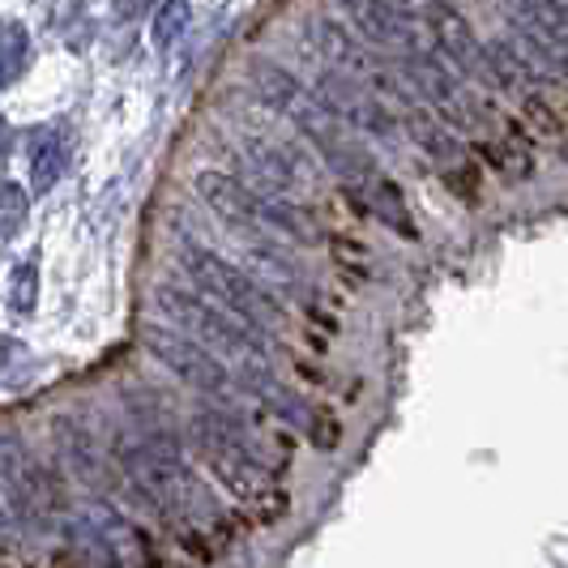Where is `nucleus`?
<instances>
[{"label":"nucleus","instance_id":"nucleus-1","mask_svg":"<svg viewBox=\"0 0 568 568\" xmlns=\"http://www.w3.org/2000/svg\"><path fill=\"white\" fill-rule=\"evenodd\" d=\"M154 304H159L163 321L201 338L210 351L235 359V368H244L248 376L270 372V355H274L270 334L253 321H244L240 313H231L227 304H214L210 295L201 300V291H175V286H163Z\"/></svg>","mask_w":568,"mask_h":568},{"label":"nucleus","instance_id":"nucleus-2","mask_svg":"<svg viewBox=\"0 0 568 568\" xmlns=\"http://www.w3.org/2000/svg\"><path fill=\"white\" fill-rule=\"evenodd\" d=\"M189 432H193V449H197L201 466H205L219 484L227 487L240 509L270 487L265 462L253 454V445L244 440V432H240V424H235L231 415L201 410V415H193Z\"/></svg>","mask_w":568,"mask_h":568},{"label":"nucleus","instance_id":"nucleus-3","mask_svg":"<svg viewBox=\"0 0 568 568\" xmlns=\"http://www.w3.org/2000/svg\"><path fill=\"white\" fill-rule=\"evenodd\" d=\"M189 283L197 286L201 295L227 304L231 313H240L244 321L261 325L265 334L270 329H283L286 325V308L278 304V291H270L265 283H256L244 265H235L227 256L210 253V248H189L180 256Z\"/></svg>","mask_w":568,"mask_h":568},{"label":"nucleus","instance_id":"nucleus-4","mask_svg":"<svg viewBox=\"0 0 568 568\" xmlns=\"http://www.w3.org/2000/svg\"><path fill=\"white\" fill-rule=\"evenodd\" d=\"M286 115L295 120V129H300V138L313 145L316 154L329 163V171L334 175H342L346 184H372L376 180V168H372V154L364 150V145L351 138V124L342 120V115H334L316 94H300L291 108H286Z\"/></svg>","mask_w":568,"mask_h":568},{"label":"nucleus","instance_id":"nucleus-5","mask_svg":"<svg viewBox=\"0 0 568 568\" xmlns=\"http://www.w3.org/2000/svg\"><path fill=\"white\" fill-rule=\"evenodd\" d=\"M145 351L171 372L180 376L184 385H193L197 394H210V398H231L235 394V376L231 368L219 359V351H210L201 338L175 329V325H145Z\"/></svg>","mask_w":568,"mask_h":568},{"label":"nucleus","instance_id":"nucleus-6","mask_svg":"<svg viewBox=\"0 0 568 568\" xmlns=\"http://www.w3.org/2000/svg\"><path fill=\"white\" fill-rule=\"evenodd\" d=\"M316 99L334 115H342L351 129L368 133L376 142H398V120L381 103V94H368L364 85L355 82V73H346L338 64L316 78Z\"/></svg>","mask_w":568,"mask_h":568},{"label":"nucleus","instance_id":"nucleus-7","mask_svg":"<svg viewBox=\"0 0 568 568\" xmlns=\"http://www.w3.org/2000/svg\"><path fill=\"white\" fill-rule=\"evenodd\" d=\"M240 163H248L256 180L283 197H300L316 184L308 154H300L286 142H274V138H261V133H240Z\"/></svg>","mask_w":568,"mask_h":568},{"label":"nucleus","instance_id":"nucleus-8","mask_svg":"<svg viewBox=\"0 0 568 568\" xmlns=\"http://www.w3.org/2000/svg\"><path fill=\"white\" fill-rule=\"evenodd\" d=\"M402 78L410 82L415 94H424V103H432V108L445 115L449 124H457V129H466L470 120H479V115H484L479 103H475V108L466 103V94H462L454 78L440 69V60L419 57V52H415V57L402 60Z\"/></svg>","mask_w":568,"mask_h":568},{"label":"nucleus","instance_id":"nucleus-9","mask_svg":"<svg viewBox=\"0 0 568 568\" xmlns=\"http://www.w3.org/2000/svg\"><path fill=\"white\" fill-rule=\"evenodd\" d=\"M235 253H240V265L253 274L256 283H265L270 291H278V295L304 291V283H308L304 265L286 253L274 235H240V248Z\"/></svg>","mask_w":568,"mask_h":568},{"label":"nucleus","instance_id":"nucleus-10","mask_svg":"<svg viewBox=\"0 0 568 568\" xmlns=\"http://www.w3.org/2000/svg\"><path fill=\"white\" fill-rule=\"evenodd\" d=\"M427 30H432V39H436V48L445 52V57L454 60L457 69H470V73H484V57L487 48L479 43V34L475 27L449 9L445 0H427Z\"/></svg>","mask_w":568,"mask_h":568},{"label":"nucleus","instance_id":"nucleus-11","mask_svg":"<svg viewBox=\"0 0 568 568\" xmlns=\"http://www.w3.org/2000/svg\"><path fill=\"white\" fill-rule=\"evenodd\" d=\"M394 103L402 108L406 138L419 145L427 159H436V163H457V142H454V133L445 129V115L432 112V103L424 108V103L415 99V90H402Z\"/></svg>","mask_w":568,"mask_h":568},{"label":"nucleus","instance_id":"nucleus-12","mask_svg":"<svg viewBox=\"0 0 568 568\" xmlns=\"http://www.w3.org/2000/svg\"><path fill=\"white\" fill-rule=\"evenodd\" d=\"M334 4L342 9V18L351 27H359V34L376 48H402L406 43L402 9H394L389 0H334Z\"/></svg>","mask_w":568,"mask_h":568},{"label":"nucleus","instance_id":"nucleus-13","mask_svg":"<svg viewBox=\"0 0 568 568\" xmlns=\"http://www.w3.org/2000/svg\"><path fill=\"white\" fill-rule=\"evenodd\" d=\"M308 43H313L316 57L338 64L346 73H364V69H368L364 43L351 34V27H342L338 18H313V22H308Z\"/></svg>","mask_w":568,"mask_h":568},{"label":"nucleus","instance_id":"nucleus-14","mask_svg":"<svg viewBox=\"0 0 568 568\" xmlns=\"http://www.w3.org/2000/svg\"><path fill=\"white\" fill-rule=\"evenodd\" d=\"M484 78L491 85H500V90H509V94H521L526 82H530V64L521 60L517 48H509L505 39H496V43H487Z\"/></svg>","mask_w":568,"mask_h":568},{"label":"nucleus","instance_id":"nucleus-15","mask_svg":"<svg viewBox=\"0 0 568 568\" xmlns=\"http://www.w3.org/2000/svg\"><path fill=\"white\" fill-rule=\"evenodd\" d=\"M372 193V214L385 223V227L394 231V235H402V240H419V231H415V219L406 214V197L398 193V184H389V180H372L368 184Z\"/></svg>","mask_w":568,"mask_h":568},{"label":"nucleus","instance_id":"nucleus-16","mask_svg":"<svg viewBox=\"0 0 568 568\" xmlns=\"http://www.w3.org/2000/svg\"><path fill=\"white\" fill-rule=\"evenodd\" d=\"M253 90L261 103H270V108H278V112H286V108L304 94V85L295 82L286 69L270 64V60H256L253 64Z\"/></svg>","mask_w":568,"mask_h":568},{"label":"nucleus","instance_id":"nucleus-17","mask_svg":"<svg viewBox=\"0 0 568 568\" xmlns=\"http://www.w3.org/2000/svg\"><path fill=\"white\" fill-rule=\"evenodd\" d=\"M521 115L535 124V133L547 138V142H560L565 138V120H560V112L542 99L539 90H521Z\"/></svg>","mask_w":568,"mask_h":568},{"label":"nucleus","instance_id":"nucleus-18","mask_svg":"<svg viewBox=\"0 0 568 568\" xmlns=\"http://www.w3.org/2000/svg\"><path fill=\"white\" fill-rule=\"evenodd\" d=\"M240 513L248 517V526H261V530H265V526H278L286 513H291V496H286L278 484H270L261 496H256V500H248Z\"/></svg>","mask_w":568,"mask_h":568},{"label":"nucleus","instance_id":"nucleus-19","mask_svg":"<svg viewBox=\"0 0 568 568\" xmlns=\"http://www.w3.org/2000/svg\"><path fill=\"white\" fill-rule=\"evenodd\" d=\"M440 180H445V189H449L454 197H462V201H479V171L470 168V163H449Z\"/></svg>","mask_w":568,"mask_h":568},{"label":"nucleus","instance_id":"nucleus-20","mask_svg":"<svg viewBox=\"0 0 568 568\" xmlns=\"http://www.w3.org/2000/svg\"><path fill=\"white\" fill-rule=\"evenodd\" d=\"M308 440H313L316 449H338L342 424L334 415H313V419H308Z\"/></svg>","mask_w":568,"mask_h":568},{"label":"nucleus","instance_id":"nucleus-21","mask_svg":"<svg viewBox=\"0 0 568 568\" xmlns=\"http://www.w3.org/2000/svg\"><path fill=\"white\" fill-rule=\"evenodd\" d=\"M334 261H338L346 274H355V278L368 274V253H364L355 240H334Z\"/></svg>","mask_w":568,"mask_h":568},{"label":"nucleus","instance_id":"nucleus-22","mask_svg":"<svg viewBox=\"0 0 568 568\" xmlns=\"http://www.w3.org/2000/svg\"><path fill=\"white\" fill-rule=\"evenodd\" d=\"M184 18H189V4L184 0H171V9L159 13V43H175L180 30H184Z\"/></svg>","mask_w":568,"mask_h":568}]
</instances>
